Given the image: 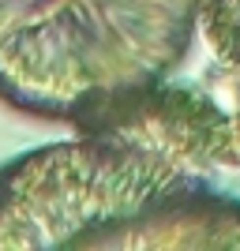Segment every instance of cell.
<instances>
[{
    "label": "cell",
    "instance_id": "cell-1",
    "mask_svg": "<svg viewBox=\"0 0 240 251\" xmlns=\"http://www.w3.org/2000/svg\"><path fill=\"white\" fill-rule=\"evenodd\" d=\"M188 165L116 135L42 147L0 173V248H240V202Z\"/></svg>",
    "mask_w": 240,
    "mask_h": 251
},
{
    "label": "cell",
    "instance_id": "cell-2",
    "mask_svg": "<svg viewBox=\"0 0 240 251\" xmlns=\"http://www.w3.org/2000/svg\"><path fill=\"white\" fill-rule=\"evenodd\" d=\"M195 23V0H0V98L86 131L165 83Z\"/></svg>",
    "mask_w": 240,
    "mask_h": 251
},
{
    "label": "cell",
    "instance_id": "cell-3",
    "mask_svg": "<svg viewBox=\"0 0 240 251\" xmlns=\"http://www.w3.org/2000/svg\"><path fill=\"white\" fill-rule=\"evenodd\" d=\"M199 26L218 56L221 72L240 68V0H195Z\"/></svg>",
    "mask_w": 240,
    "mask_h": 251
}]
</instances>
